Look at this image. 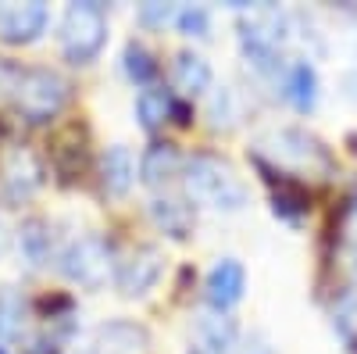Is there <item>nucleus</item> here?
<instances>
[{
  "instance_id": "nucleus-15",
  "label": "nucleus",
  "mask_w": 357,
  "mask_h": 354,
  "mask_svg": "<svg viewBox=\"0 0 357 354\" xmlns=\"http://www.w3.org/2000/svg\"><path fill=\"white\" fill-rule=\"evenodd\" d=\"M282 97L301 115L314 111V104H318V72L311 68V61H289L282 68Z\"/></svg>"
},
{
  "instance_id": "nucleus-4",
  "label": "nucleus",
  "mask_w": 357,
  "mask_h": 354,
  "mask_svg": "<svg viewBox=\"0 0 357 354\" xmlns=\"http://www.w3.org/2000/svg\"><path fill=\"white\" fill-rule=\"evenodd\" d=\"M257 158H272L275 168L282 172H296V175H333V158L321 147V140H314L304 129H275L257 143Z\"/></svg>"
},
{
  "instance_id": "nucleus-6",
  "label": "nucleus",
  "mask_w": 357,
  "mask_h": 354,
  "mask_svg": "<svg viewBox=\"0 0 357 354\" xmlns=\"http://www.w3.org/2000/svg\"><path fill=\"white\" fill-rule=\"evenodd\" d=\"M61 272L68 283L82 286V290H100L111 272H114V258H111V244L97 233H86L79 240H72L61 254Z\"/></svg>"
},
{
  "instance_id": "nucleus-18",
  "label": "nucleus",
  "mask_w": 357,
  "mask_h": 354,
  "mask_svg": "<svg viewBox=\"0 0 357 354\" xmlns=\"http://www.w3.org/2000/svg\"><path fill=\"white\" fill-rule=\"evenodd\" d=\"M175 94L165 90V86H146V90L136 97V118L146 133L165 129V122H175Z\"/></svg>"
},
{
  "instance_id": "nucleus-22",
  "label": "nucleus",
  "mask_w": 357,
  "mask_h": 354,
  "mask_svg": "<svg viewBox=\"0 0 357 354\" xmlns=\"http://www.w3.org/2000/svg\"><path fill=\"white\" fill-rule=\"evenodd\" d=\"M272 212H275V219H282L289 226H301L304 215H307V193L296 186V183L282 179L279 190L272 193Z\"/></svg>"
},
{
  "instance_id": "nucleus-31",
  "label": "nucleus",
  "mask_w": 357,
  "mask_h": 354,
  "mask_svg": "<svg viewBox=\"0 0 357 354\" xmlns=\"http://www.w3.org/2000/svg\"><path fill=\"white\" fill-rule=\"evenodd\" d=\"M0 354H8V351H4V347H0Z\"/></svg>"
},
{
  "instance_id": "nucleus-2",
  "label": "nucleus",
  "mask_w": 357,
  "mask_h": 354,
  "mask_svg": "<svg viewBox=\"0 0 357 354\" xmlns=\"http://www.w3.org/2000/svg\"><path fill=\"white\" fill-rule=\"evenodd\" d=\"M11 97L18 115L29 126H47L50 118L61 115V108L68 104V79L61 72H54L47 65H33V68H15L11 72Z\"/></svg>"
},
{
  "instance_id": "nucleus-11",
  "label": "nucleus",
  "mask_w": 357,
  "mask_h": 354,
  "mask_svg": "<svg viewBox=\"0 0 357 354\" xmlns=\"http://www.w3.org/2000/svg\"><path fill=\"white\" fill-rule=\"evenodd\" d=\"M97 354H154V340L139 322L129 318H111L100 322L97 333H93Z\"/></svg>"
},
{
  "instance_id": "nucleus-7",
  "label": "nucleus",
  "mask_w": 357,
  "mask_h": 354,
  "mask_svg": "<svg viewBox=\"0 0 357 354\" xmlns=\"http://www.w3.org/2000/svg\"><path fill=\"white\" fill-rule=\"evenodd\" d=\"M47 183V165L43 158L33 151V147H11V151L0 158V190H4V197L11 204H22L29 200L40 186Z\"/></svg>"
},
{
  "instance_id": "nucleus-24",
  "label": "nucleus",
  "mask_w": 357,
  "mask_h": 354,
  "mask_svg": "<svg viewBox=\"0 0 357 354\" xmlns=\"http://www.w3.org/2000/svg\"><path fill=\"white\" fill-rule=\"evenodd\" d=\"M72 136H75V133H65L61 140L54 143V154H50L54 168L61 172L65 179H72V175H79V172H82V165H86V147H82V140L75 143Z\"/></svg>"
},
{
  "instance_id": "nucleus-14",
  "label": "nucleus",
  "mask_w": 357,
  "mask_h": 354,
  "mask_svg": "<svg viewBox=\"0 0 357 354\" xmlns=\"http://www.w3.org/2000/svg\"><path fill=\"white\" fill-rule=\"evenodd\" d=\"M146 212H151V222H154L161 233H168L172 240H190V233H193V226H197L193 208H190L183 197H172V193L154 197Z\"/></svg>"
},
{
  "instance_id": "nucleus-19",
  "label": "nucleus",
  "mask_w": 357,
  "mask_h": 354,
  "mask_svg": "<svg viewBox=\"0 0 357 354\" xmlns=\"http://www.w3.org/2000/svg\"><path fill=\"white\" fill-rule=\"evenodd\" d=\"M18 251L22 258L33 265V269H40V265L50 261V251H54V236H50V226L43 219H25L18 226Z\"/></svg>"
},
{
  "instance_id": "nucleus-21",
  "label": "nucleus",
  "mask_w": 357,
  "mask_h": 354,
  "mask_svg": "<svg viewBox=\"0 0 357 354\" xmlns=\"http://www.w3.org/2000/svg\"><path fill=\"white\" fill-rule=\"evenodd\" d=\"M207 118H211L215 129H232L243 118L240 97H236L232 86H218V90L207 94Z\"/></svg>"
},
{
  "instance_id": "nucleus-5",
  "label": "nucleus",
  "mask_w": 357,
  "mask_h": 354,
  "mask_svg": "<svg viewBox=\"0 0 357 354\" xmlns=\"http://www.w3.org/2000/svg\"><path fill=\"white\" fill-rule=\"evenodd\" d=\"M107 43V11L93 0H75L61 18V54L68 65H89Z\"/></svg>"
},
{
  "instance_id": "nucleus-29",
  "label": "nucleus",
  "mask_w": 357,
  "mask_h": 354,
  "mask_svg": "<svg viewBox=\"0 0 357 354\" xmlns=\"http://www.w3.org/2000/svg\"><path fill=\"white\" fill-rule=\"evenodd\" d=\"M4 244H8V233H4V226H0V251H4Z\"/></svg>"
},
{
  "instance_id": "nucleus-9",
  "label": "nucleus",
  "mask_w": 357,
  "mask_h": 354,
  "mask_svg": "<svg viewBox=\"0 0 357 354\" xmlns=\"http://www.w3.org/2000/svg\"><path fill=\"white\" fill-rule=\"evenodd\" d=\"M243 290H247V269L236 258H222L204 279V301L211 304V311L225 315L229 308L243 301Z\"/></svg>"
},
{
  "instance_id": "nucleus-1",
  "label": "nucleus",
  "mask_w": 357,
  "mask_h": 354,
  "mask_svg": "<svg viewBox=\"0 0 357 354\" xmlns=\"http://www.w3.org/2000/svg\"><path fill=\"white\" fill-rule=\"evenodd\" d=\"M183 179H186L190 200L204 204V208L232 215V212H243L250 204V190L240 179V172L218 154H193L183 165Z\"/></svg>"
},
{
  "instance_id": "nucleus-8",
  "label": "nucleus",
  "mask_w": 357,
  "mask_h": 354,
  "mask_svg": "<svg viewBox=\"0 0 357 354\" xmlns=\"http://www.w3.org/2000/svg\"><path fill=\"white\" fill-rule=\"evenodd\" d=\"M165 276V254L151 244L136 247L122 265H118V290H122V297L136 301V297H146Z\"/></svg>"
},
{
  "instance_id": "nucleus-23",
  "label": "nucleus",
  "mask_w": 357,
  "mask_h": 354,
  "mask_svg": "<svg viewBox=\"0 0 357 354\" xmlns=\"http://www.w3.org/2000/svg\"><path fill=\"white\" fill-rule=\"evenodd\" d=\"M25 326V297L15 286L0 290V347L11 344Z\"/></svg>"
},
{
  "instance_id": "nucleus-20",
  "label": "nucleus",
  "mask_w": 357,
  "mask_h": 354,
  "mask_svg": "<svg viewBox=\"0 0 357 354\" xmlns=\"http://www.w3.org/2000/svg\"><path fill=\"white\" fill-rule=\"evenodd\" d=\"M122 68H126V75H129L136 86H151L154 75H158V57H154V50L146 47V43L129 40L126 50H122Z\"/></svg>"
},
{
  "instance_id": "nucleus-3",
  "label": "nucleus",
  "mask_w": 357,
  "mask_h": 354,
  "mask_svg": "<svg viewBox=\"0 0 357 354\" xmlns=\"http://www.w3.org/2000/svg\"><path fill=\"white\" fill-rule=\"evenodd\" d=\"M289 40V15L279 8H250L240 22V47L247 65L261 75H279L286 68L282 43Z\"/></svg>"
},
{
  "instance_id": "nucleus-30",
  "label": "nucleus",
  "mask_w": 357,
  "mask_h": 354,
  "mask_svg": "<svg viewBox=\"0 0 357 354\" xmlns=\"http://www.w3.org/2000/svg\"><path fill=\"white\" fill-rule=\"evenodd\" d=\"M186 354H204V351H200V347H190V351H186Z\"/></svg>"
},
{
  "instance_id": "nucleus-17",
  "label": "nucleus",
  "mask_w": 357,
  "mask_h": 354,
  "mask_svg": "<svg viewBox=\"0 0 357 354\" xmlns=\"http://www.w3.org/2000/svg\"><path fill=\"white\" fill-rule=\"evenodd\" d=\"M172 79L178 86V94L186 97H200L211 90V65H207V57L193 54V50H178L175 61H172Z\"/></svg>"
},
{
  "instance_id": "nucleus-12",
  "label": "nucleus",
  "mask_w": 357,
  "mask_h": 354,
  "mask_svg": "<svg viewBox=\"0 0 357 354\" xmlns=\"http://www.w3.org/2000/svg\"><path fill=\"white\" fill-rule=\"evenodd\" d=\"M183 154H178V147L175 143H168V140H154L151 147L143 151V158H139V179L146 183V186H168L178 172H183Z\"/></svg>"
},
{
  "instance_id": "nucleus-16",
  "label": "nucleus",
  "mask_w": 357,
  "mask_h": 354,
  "mask_svg": "<svg viewBox=\"0 0 357 354\" xmlns=\"http://www.w3.org/2000/svg\"><path fill=\"white\" fill-rule=\"evenodd\" d=\"M197 337H200L204 354H236L240 351V330H236V322L218 315V311L197 318Z\"/></svg>"
},
{
  "instance_id": "nucleus-26",
  "label": "nucleus",
  "mask_w": 357,
  "mask_h": 354,
  "mask_svg": "<svg viewBox=\"0 0 357 354\" xmlns=\"http://www.w3.org/2000/svg\"><path fill=\"white\" fill-rule=\"evenodd\" d=\"M136 18L143 22V25H165L168 18H175V8L172 4H143L139 11H136Z\"/></svg>"
},
{
  "instance_id": "nucleus-28",
  "label": "nucleus",
  "mask_w": 357,
  "mask_h": 354,
  "mask_svg": "<svg viewBox=\"0 0 357 354\" xmlns=\"http://www.w3.org/2000/svg\"><path fill=\"white\" fill-rule=\"evenodd\" d=\"M350 222H354V229H357V197L350 200Z\"/></svg>"
},
{
  "instance_id": "nucleus-25",
  "label": "nucleus",
  "mask_w": 357,
  "mask_h": 354,
  "mask_svg": "<svg viewBox=\"0 0 357 354\" xmlns=\"http://www.w3.org/2000/svg\"><path fill=\"white\" fill-rule=\"evenodd\" d=\"M175 25H178L183 36L204 40L207 33H211V15H207V8H200V4H186V8H175Z\"/></svg>"
},
{
  "instance_id": "nucleus-27",
  "label": "nucleus",
  "mask_w": 357,
  "mask_h": 354,
  "mask_svg": "<svg viewBox=\"0 0 357 354\" xmlns=\"http://www.w3.org/2000/svg\"><path fill=\"white\" fill-rule=\"evenodd\" d=\"M343 97H347L350 104H357V68L343 75Z\"/></svg>"
},
{
  "instance_id": "nucleus-13",
  "label": "nucleus",
  "mask_w": 357,
  "mask_h": 354,
  "mask_svg": "<svg viewBox=\"0 0 357 354\" xmlns=\"http://www.w3.org/2000/svg\"><path fill=\"white\" fill-rule=\"evenodd\" d=\"M136 183V161L126 143H111L100 158V186L107 197H126Z\"/></svg>"
},
{
  "instance_id": "nucleus-10",
  "label": "nucleus",
  "mask_w": 357,
  "mask_h": 354,
  "mask_svg": "<svg viewBox=\"0 0 357 354\" xmlns=\"http://www.w3.org/2000/svg\"><path fill=\"white\" fill-rule=\"evenodd\" d=\"M47 22H50V11H47V4H40V0L0 8V40L11 43V47L36 43L47 33Z\"/></svg>"
}]
</instances>
